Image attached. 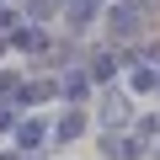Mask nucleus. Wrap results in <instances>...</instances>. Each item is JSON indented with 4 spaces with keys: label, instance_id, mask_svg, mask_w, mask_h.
<instances>
[{
    "label": "nucleus",
    "instance_id": "nucleus-1",
    "mask_svg": "<svg viewBox=\"0 0 160 160\" xmlns=\"http://www.w3.org/2000/svg\"><path fill=\"white\" fill-rule=\"evenodd\" d=\"M43 133H48V128H43L38 118H27V123L16 128V139H22V144H43Z\"/></svg>",
    "mask_w": 160,
    "mask_h": 160
},
{
    "label": "nucleus",
    "instance_id": "nucleus-2",
    "mask_svg": "<svg viewBox=\"0 0 160 160\" xmlns=\"http://www.w3.org/2000/svg\"><path fill=\"white\" fill-rule=\"evenodd\" d=\"M16 43H22V48H27V53H38V48H43V43H48V38H43V32H38V27H22V32H16Z\"/></svg>",
    "mask_w": 160,
    "mask_h": 160
},
{
    "label": "nucleus",
    "instance_id": "nucleus-3",
    "mask_svg": "<svg viewBox=\"0 0 160 160\" xmlns=\"http://www.w3.org/2000/svg\"><path fill=\"white\" fill-rule=\"evenodd\" d=\"M80 118H86V112H64V123H59V139H75L80 128H86V123H80Z\"/></svg>",
    "mask_w": 160,
    "mask_h": 160
},
{
    "label": "nucleus",
    "instance_id": "nucleus-4",
    "mask_svg": "<svg viewBox=\"0 0 160 160\" xmlns=\"http://www.w3.org/2000/svg\"><path fill=\"white\" fill-rule=\"evenodd\" d=\"M128 80H133V91H155V69H133Z\"/></svg>",
    "mask_w": 160,
    "mask_h": 160
},
{
    "label": "nucleus",
    "instance_id": "nucleus-5",
    "mask_svg": "<svg viewBox=\"0 0 160 160\" xmlns=\"http://www.w3.org/2000/svg\"><path fill=\"white\" fill-rule=\"evenodd\" d=\"M91 75H96V80H112V59H107V53H102V59H96V64H91Z\"/></svg>",
    "mask_w": 160,
    "mask_h": 160
}]
</instances>
